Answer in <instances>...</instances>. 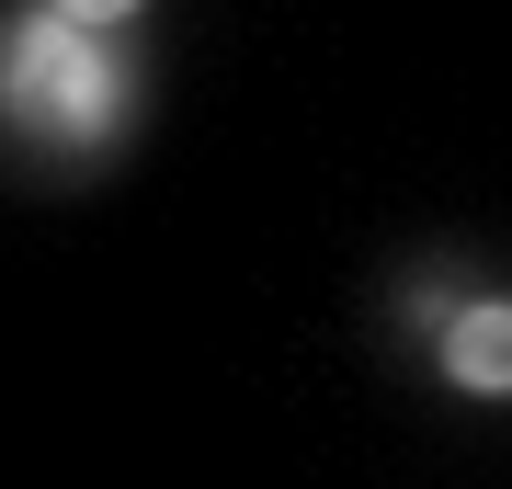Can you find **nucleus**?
Returning <instances> with one entry per match:
<instances>
[{"instance_id": "obj_2", "label": "nucleus", "mask_w": 512, "mask_h": 489, "mask_svg": "<svg viewBox=\"0 0 512 489\" xmlns=\"http://www.w3.org/2000/svg\"><path fill=\"white\" fill-rule=\"evenodd\" d=\"M444 387L456 399H512V296H467L456 319H444Z\"/></svg>"}, {"instance_id": "obj_3", "label": "nucleus", "mask_w": 512, "mask_h": 489, "mask_svg": "<svg viewBox=\"0 0 512 489\" xmlns=\"http://www.w3.org/2000/svg\"><path fill=\"white\" fill-rule=\"evenodd\" d=\"M46 12H57V23H80V35H114V23H137L148 0H46Z\"/></svg>"}, {"instance_id": "obj_1", "label": "nucleus", "mask_w": 512, "mask_h": 489, "mask_svg": "<svg viewBox=\"0 0 512 489\" xmlns=\"http://www.w3.org/2000/svg\"><path fill=\"white\" fill-rule=\"evenodd\" d=\"M126 103H137V80H126V57H114L103 35L57 23L46 0L0 23V126H12V137L92 148V137L126 126Z\"/></svg>"}]
</instances>
